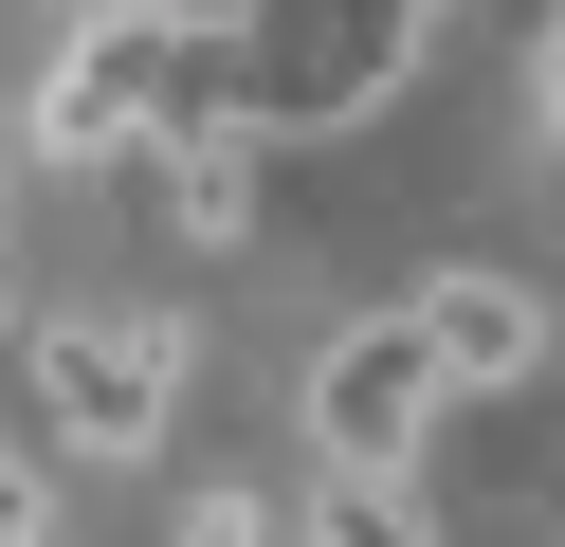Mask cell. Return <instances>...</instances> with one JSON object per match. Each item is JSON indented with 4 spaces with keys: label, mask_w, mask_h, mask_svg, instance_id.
<instances>
[{
    "label": "cell",
    "mask_w": 565,
    "mask_h": 547,
    "mask_svg": "<svg viewBox=\"0 0 565 547\" xmlns=\"http://www.w3.org/2000/svg\"><path fill=\"white\" fill-rule=\"evenodd\" d=\"M438 19H456V0H237V19H201L220 128H256V146L365 128V109L419 73V36H438Z\"/></svg>",
    "instance_id": "cell-1"
},
{
    "label": "cell",
    "mask_w": 565,
    "mask_h": 547,
    "mask_svg": "<svg viewBox=\"0 0 565 547\" xmlns=\"http://www.w3.org/2000/svg\"><path fill=\"white\" fill-rule=\"evenodd\" d=\"M183 128H220V73L183 19H74L19 92V165H55V182H147Z\"/></svg>",
    "instance_id": "cell-2"
},
{
    "label": "cell",
    "mask_w": 565,
    "mask_h": 547,
    "mask_svg": "<svg viewBox=\"0 0 565 547\" xmlns=\"http://www.w3.org/2000/svg\"><path fill=\"white\" fill-rule=\"evenodd\" d=\"M19 383H38V456L128 474V456H164V420H183V311H147V292L19 311Z\"/></svg>",
    "instance_id": "cell-3"
},
{
    "label": "cell",
    "mask_w": 565,
    "mask_h": 547,
    "mask_svg": "<svg viewBox=\"0 0 565 547\" xmlns=\"http://www.w3.org/2000/svg\"><path fill=\"white\" fill-rule=\"evenodd\" d=\"M438 347H419L402 311H365V328H329L310 347V383H292V420H310V474H365V493H419V438H438Z\"/></svg>",
    "instance_id": "cell-4"
},
{
    "label": "cell",
    "mask_w": 565,
    "mask_h": 547,
    "mask_svg": "<svg viewBox=\"0 0 565 547\" xmlns=\"http://www.w3.org/2000/svg\"><path fill=\"white\" fill-rule=\"evenodd\" d=\"M402 328L438 347V383H529L565 311H547V274H492V255H456V274H419V292H402Z\"/></svg>",
    "instance_id": "cell-5"
},
{
    "label": "cell",
    "mask_w": 565,
    "mask_h": 547,
    "mask_svg": "<svg viewBox=\"0 0 565 547\" xmlns=\"http://www.w3.org/2000/svg\"><path fill=\"white\" fill-rule=\"evenodd\" d=\"M274 146L256 128H183V146H164V165H147V201H164V238H183V255H237V238H256V201H274Z\"/></svg>",
    "instance_id": "cell-6"
},
{
    "label": "cell",
    "mask_w": 565,
    "mask_h": 547,
    "mask_svg": "<svg viewBox=\"0 0 565 547\" xmlns=\"http://www.w3.org/2000/svg\"><path fill=\"white\" fill-rule=\"evenodd\" d=\"M55 529H74V474H55L38 438L0 420V547H55Z\"/></svg>",
    "instance_id": "cell-7"
},
{
    "label": "cell",
    "mask_w": 565,
    "mask_h": 547,
    "mask_svg": "<svg viewBox=\"0 0 565 547\" xmlns=\"http://www.w3.org/2000/svg\"><path fill=\"white\" fill-rule=\"evenodd\" d=\"M164 547H274V493H237V474H220V493L164 511Z\"/></svg>",
    "instance_id": "cell-8"
},
{
    "label": "cell",
    "mask_w": 565,
    "mask_h": 547,
    "mask_svg": "<svg viewBox=\"0 0 565 547\" xmlns=\"http://www.w3.org/2000/svg\"><path fill=\"white\" fill-rule=\"evenodd\" d=\"M529 109H547V146H565V19L529 36Z\"/></svg>",
    "instance_id": "cell-9"
},
{
    "label": "cell",
    "mask_w": 565,
    "mask_h": 547,
    "mask_svg": "<svg viewBox=\"0 0 565 547\" xmlns=\"http://www.w3.org/2000/svg\"><path fill=\"white\" fill-rule=\"evenodd\" d=\"M74 19H183L201 36V19H237V0H74Z\"/></svg>",
    "instance_id": "cell-10"
},
{
    "label": "cell",
    "mask_w": 565,
    "mask_h": 547,
    "mask_svg": "<svg viewBox=\"0 0 565 547\" xmlns=\"http://www.w3.org/2000/svg\"><path fill=\"white\" fill-rule=\"evenodd\" d=\"M0 255H19V165H0Z\"/></svg>",
    "instance_id": "cell-11"
}]
</instances>
